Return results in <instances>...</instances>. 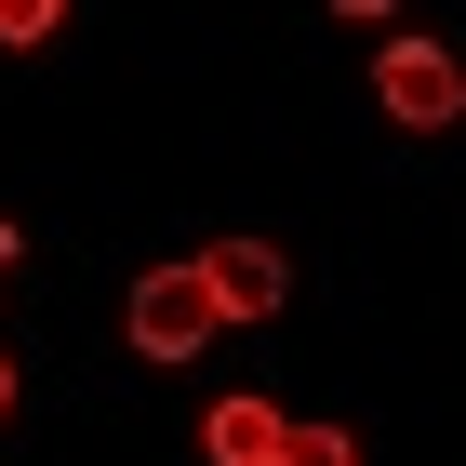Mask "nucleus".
<instances>
[{
	"label": "nucleus",
	"instance_id": "f257e3e1",
	"mask_svg": "<svg viewBox=\"0 0 466 466\" xmlns=\"http://www.w3.org/2000/svg\"><path fill=\"white\" fill-rule=\"evenodd\" d=\"M373 107H387L400 134H453V120H466V54L427 40V27H400L387 54H373Z\"/></svg>",
	"mask_w": 466,
	"mask_h": 466
},
{
	"label": "nucleus",
	"instance_id": "f03ea898",
	"mask_svg": "<svg viewBox=\"0 0 466 466\" xmlns=\"http://www.w3.org/2000/svg\"><path fill=\"white\" fill-rule=\"evenodd\" d=\"M120 333H134V360H200L227 320H214V293H200V267H147L134 307H120Z\"/></svg>",
	"mask_w": 466,
	"mask_h": 466
},
{
	"label": "nucleus",
	"instance_id": "7ed1b4c3",
	"mask_svg": "<svg viewBox=\"0 0 466 466\" xmlns=\"http://www.w3.org/2000/svg\"><path fill=\"white\" fill-rule=\"evenodd\" d=\"M187 267H200V293H214V320H280V293H293L280 240H214V253H187Z\"/></svg>",
	"mask_w": 466,
	"mask_h": 466
},
{
	"label": "nucleus",
	"instance_id": "20e7f679",
	"mask_svg": "<svg viewBox=\"0 0 466 466\" xmlns=\"http://www.w3.org/2000/svg\"><path fill=\"white\" fill-rule=\"evenodd\" d=\"M280 400H253V387H227L214 413H200V466H280Z\"/></svg>",
	"mask_w": 466,
	"mask_h": 466
},
{
	"label": "nucleus",
	"instance_id": "39448f33",
	"mask_svg": "<svg viewBox=\"0 0 466 466\" xmlns=\"http://www.w3.org/2000/svg\"><path fill=\"white\" fill-rule=\"evenodd\" d=\"M54 27H67V0H0V54H40Z\"/></svg>",
	"mask_w": 466,
	"mask_h": 466
},
{
	"label": "nucleus",
	"instance_id": "423d86ee",
	"mask_svg": "<svg viewBox=\"0 0 466 466\" xmlns=\"http://www.w3.org/2000/svg\"><path fill=\"white\" fill-rule=\"evenodd\" d=\"M280 466H360L347 427H280Z\"/></svg>",
	"mask_w": 466,
	"mask_h": 466
},
{
	"label": "nucleus",
	"instance_id": "0eeeda50",
	"mask_svg": "<svg viewBox=\"0 0 466 466\" xmlns=\"http://www.w3.org/2000/svg\"><path fill=\"white\" fill-rule=\"evenodd\" d=\"M333 14H347V27H387V14H400V0H333Z\"/></svg>",
	"mask_w": 466,
	"mask_h": 466
},
{
	"label": "nucleus",
	"instance_id": "6e6552de",
	"mask_svg": "<svg viewBox=\"0 0 466 466\" xmlns=\"http://www.w3.org/2000/svg\"><path fill=\"white\" fill-rule=\"evenodd\" d=\"M14 267H27V240H14V227H0V293H14Z\"/></svg>",
	"mask_w": 466,
	"mask_h": 466
},
{
	"label": "nucleus",
	"instance_id": "1a4fd4ad",
	"mask_svg": "<svg viewBox=\"0 0 466 466\" xmlns=\"http://www.w3.org/2000/svg\"><path fill=\"white\" fill-rule=\"evenodd\" d=\"M0 413H14V360H0Z\"/></svg>",
	"mask_w": 466,
	"mask_h": 466
}]
</instances>
